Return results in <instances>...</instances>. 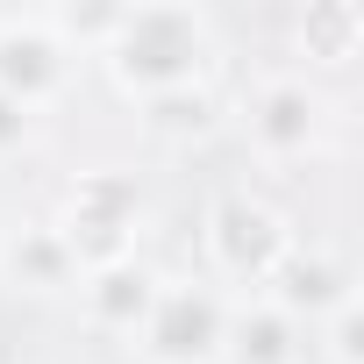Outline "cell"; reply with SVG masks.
I'll return each mask as SVG.
<instances>
[{
  "label": "cell",
  "mask_w": 364,
  "mask_h": 364,
  "mask_svg": "<svg viewBox=\"0 0 364 364\" xmlns=\"http://www.w3.org/2000/svg\"><path fill=\"white\" fill-rule=\"evenodd\" d=\"M93 58L114 79V93L143 107V100L178 93V86H208L222 36H215V15L186 8V0H171V8H114Z\"/></svg>",
  "instance_id": "cell-1"
},
{
  "label": "cell",
  "mask_w": 364,
  "mask_h": 364,
  "mask_svg": "<svg viewBox=\"0 0 364 364\" xmlns=\"http://www.w3.org/2000/svg\"><path fill=\"white\" fill-rule=\"evenodd\" d=\"M328 114H336V107H328L321 79H307V72H293V65L264 72V79L243 86V100H236L243 150H250L264 171L307 164V157L321 150V136H328Z\"/></svg>",
  "instance_id": "cell-2"
},
{
  "label": "cell",
  "mask_w": 364,
  "mask_h": 364,
  "mask_svg": "<svg viewBox=\"0 0 364 364\" xmlns=\"http://www.w3.org/2000/svg\"><path fill=\"white\" fill-rule=\"evenodd\" d=\"M293 222L264 200V193H222L200 222V250H208V279L236 286V293H264V279L286 264L293 250Z\"/></svg>",
  "instance_id": "cell-3"
},
{
  "label": "cell",
  "mask_w": 364,
  "mask_h": 364,
  "mask_svg": "<svg viewBox=\"0 0 364 364\" xmlns=\"http://www.w3.org/2000/svg\"><path fill=\"white\" fill-rule=\"evenodd\" d=\"M58 236L72 243L79 272L93 264H114V257H136V236H143V193H136V178L129 171H79L72 186H65V208L50 215Z\"/></svg>",
  "instance_id": "cell-4"
},
{
  "label": "cell",
  "mask_w": 364,
  "mask_h": 364,
  "mask_svg": "<svg viewBox=\"0 0 364 364\" xmlns=\"http://www.w3.org/2000/svg\"><path fill=\"white\" fill-rule=\"evenodd\" d=\"M222 328H229V300L215 293V279H157V300L129 343L143 364H215Z\"/></svg>",
  "instance_id": "cell-5"
},
{
  "label": "cell",
  "mask_w": 364,
  "mask_h": 364,
  "mask_svg": "<svg viewBox=\"0 0 364 364\" xmlns=\"http://www.w3.org/2000/svg\"><path fill=\"white\" fill-rule=\"evenodd\" d=\"M72 65H79V50L58 36L50 15H0V93L8 100L43 114L72 86Z\"/></svg>",
  "instance_id": "cell-6"
},
{
  "label": "cell",
  "mask_w": 364,
  "mask_h": 364,
  "mask_svg": "<svg viewBox=\"0 0 364 364\" xmlns=\"http://www.w3.org/2000/svg\"><path fill=\"white\" fill-rule=\"evenodd\" d=\"M0 286L29 293V300L79 293V257L58 236V222H15V229H0Z\"/></svg>",
  "instance_id": "cell-7"
},
{
  "label": "cell",
  "mask_w": 364,
  "mask_h": 364,
  "mask_svg": "<svg viewBox=\"0 0 364 364\" xmlns=\"http://www.w3.org/2000/svg\"><path fill=\"white\" fill-rule=\"evenodd\" d=\"M350 293H357L350 264H343L336 250H321V243H293V250H286V264L264 279V300H272V307H286L300 328H307V321H321V314H328L336 300H350Z\"/></svg>",
  "instance_id": "cell-8"
},
{
  "label": "cell",
  "mask_w": 364,
  "mask_h": 364,
  "mask_svg": "<svg viewBox=\"0 0 364 364\" xmlns=\"http://www.w3.org/2000/svg\"><path fill=\"white\" fill-rule=\"evenodd\" d=\"M157 279H164V272H150L143 257H114V264L79 272V314H86V328H100V336H136L143 314H150V300H157Z\"/></svg>",
  "instance_id": "cell-9"
},
{
  "label": "cell",
  "mask_w": 364,
  "mask_h": 364,
  "mask_svg": "<svg viewBox=\"0 0 364 364\" xmlns=\"http://www.w3.org/2000/svg\"><path fill=\"white\" fill-rule=\"evenodd\" d=\"M215 364H307V328L272 307L264 293L229 300V328H222V357Z\"/></svg>",
  "instance_id": "cell-10"
},
{
  "label": "cell",
  "mask_w": 364,
  "mask_h": 364,
  "mask_svg": "<svg viewBox=\"0 0 364 364\" xmlns=\"http://www.w3.org/2000/svg\"><path fill=\"white\" fill-rule=\"evenodd\" d=\"M357 43H364V8H307L300 15V65L293 72H343L350 58H357Z\"/></svg>",
  "instance_id": "cell-11"
},
{
  "label": "cell",
  "mask_w": 364,
  "mask_h": 364,
  "mask_svg": "<svg viewBox=\"0 0 364 364\" xmlns=\"http://www.w3.org/2000/svg\"><path fill=\"white\" fill-rule=\"evenodd\" d=\"M136 122H143L157 143H200V136L222 122V93H215V79H208V86H178V93L143 100Z\"/></svg>",
  "instance_id": "cell-12"
},
{
  "label": "cell",
  "mask_w": 364,
  "mask_h": 364,
  "mask_svg": "<svg viewBox=\"0 0 364 364\" xmlns=\"http://www.w3.org/2000/svg\"><path fill=\"white\" fill-rule=\"evenodd\" d=\"M357 314H364V307H357V293H350V300H336L321 321H307V328L321 336V357H328V364H364V343H357Z\"/></svg>",
  "instance_id": "cell-13"
},
{
  "label": "cell",
  "mask_w": 364,
  "mask_h": 364,
  "mask_svg": "<svg viewBox=\"0 0 364 364\" xmlns=\"http://www.w3.org/2000/svg\"><path fill=\"white\" fill-rule=\"evenodd\" d=\"M36 129H43V114H36V107H22V100L0 93V164H15V157L36 143Z\"/></svg>",
  "instance_id": "cell-14"
}]
</instances>
